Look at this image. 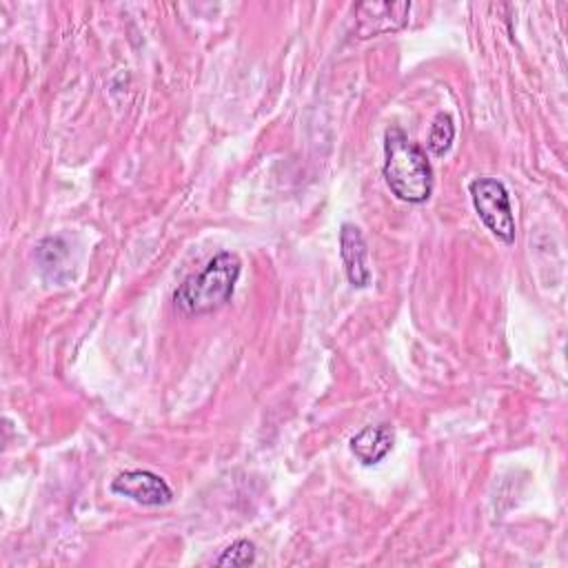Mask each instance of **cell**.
Segmentation results:
<instances>
[{
  "instance_id": "9",
  "label": "cell",
  "mask_w": 568,
  "mask_h": 568,
  "mask_svg": "<svg viewBox=\"0 0 568 568\" xmlns=\"http://www.w3.org/2000/svg\"><path fill=\"white\" fill-rule=\"evenodd\" d=\"M217 566H251L255 564V546L248 539H237L215 559Z\"/></svg>"
},
{
  "instance_id": "5",
  "label": "cell",
  "mask_w": 568,
  "mask_h": 568,
  "mask_svg": "<svg viewBox=\"0 0 568 568\" xmlns=\"http://www.w3.org/2000/svg\"><path fill=\"white\" fill-rule=\"evenodd\" d=\"M115 495L129 497L142 506H166L173 499V490L164 477L153 470H124L111 481Z\"/></svg>"
},
{
  "instance_id": "6",
  "label": "cell",
  "mask_w": 568,
  "mask_h": 568,
  "mask_svg": "<svg viewBox=\"0 0 568 568\" xmlns=\"http://www.w3.org/2000/svg\"><path fill=\"white\" fill-rule=\"evenodd\" d=\"M339 255L346 271L351 286L364 288L371 284V268H368V246L359 231V226L344 222L339 229Z\"/></svg>"
},
{
  "instance_id": "2",
  "label": "cell",
  "mask_w": 568,
  "mask_h": 568,
  "mask_svg": "<svg viewBox=\"0 0 568 568\" xmlns=\"http://www.w3.org/2000/svg\"><path fill=\"white\" fill-rule=\"evenodd\" d=\"M242 262L235 253L222 251L200 273H191L173 293V304L184 315H206L231 302Z\"/></svg>"
},
{
  "instance_id": "8",
  "label": "cell",
  "mask_w": 568,
  "mask_h": 568,
  "mask_svg": "<svg viewBox=\"0 0 568 568\" xmlns=\"http://www.w3.org/2000/svg\"><path fill=\"white\" fill-rule=\"evenodd\" d=\"M453 140H455V122L448 113H437L433 124H430V131H428V151L437 158H442L444 153H448V149L453 146Z\"/></svg>"
},
{
  "instance_id": "3",
  "label": "cell",
  "mask_w": 568,
  "mask_h": 568,
  "mask_svg": "<svg viewBox=\"0 0 568 568\" xmlns=\"http://www.w3.org/2000/svg\"><path fill=\"white\" fill-rule=\"evenodd\" d=\"M473 206L484 222V226L504 244L515 242V217L510 209V197L497 178H475L468 184Z\"/></svg>"
},
{
  "instance_id": "4",
  "label": "cell",
  "mask_w": 568,
  "mask_h": 568,
  "mask_svg": "<svg viewBox=\"0 0 568 568\" xmlns=\"http://www.w3.org/2000/svg\"><path fill=\"white\" fill-rule=\"evenodd\" d=\"M408 13H410V2H406V0L359 2L353 9L355 36L357 38H373V36L399 31L408 22Z\"/></svg>"
},
{
  "instance_id": "7",
  "label": "cell",
  "mask_w": 568,
  "mask_h": 568,
  "mask_svg": "<svg viewBox=\"0 0 568 568\" xmlns=\"http://www.w3.org/2000/svg\"><path fill=\"white\" fill-rule=\"evenodd\" d=\"M395 444V430L388 424H371L364 426L357 435L351 439V453L364 464L375 466L379 464Z\"/></svg>"
},
{
  "instance_id": "1",
  "label": "cell",
  "mask_w": 568,
  "mask_h": 568,
  "mask_svg": "<svg viewBox=\"0 0 568 568\" xmlns=\"http://www.w3.org/2000/svg\"><path fill=\"white\" fill-rule=\"evenodd\" d=\"M384 180L395 197L408 204H424L433 193V166L426 151L399 126L384 135Z\"/></svg>"
}]
</instances>
